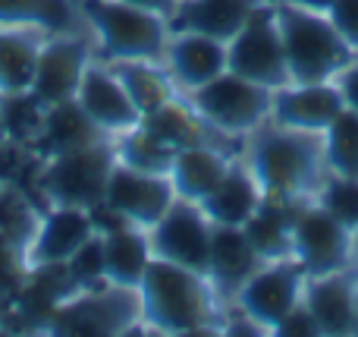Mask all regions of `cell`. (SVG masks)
Returning a JSON list of instances; mask_svg holds the SVG:
<instances>
[{"label":"cell","instance_id":"1","mask_svg":"<svg viewBox=\"0 0 358 337\" xmlns=\"http://www.w3.org/2000/svg\"><path fill=\"white\" fill-rule=\"evenodd\" d=\"M245 139L248 145L242 161L258 180L264 199L302 205V202L315 199L317 189L330 177L317 132L289 130V126L267 120Z\"/></svg>","mask_w":358,"mask_h":337},{"label":"cell","instance_id":"2","mask_svg":"<svg viewBox=\"0 0 358 337\" xmlns=\"http://www.w3.org/2000/svg\"><path fill=\"white\" fill-rule=\"evenodd\" d=\"M142 325L161 334H208L223 331V300L201 271L182 268L151 256L138 284Z\"/></svg>","mask_w":358,"mask_h":337},{"label":"cell","instance_id":"3","mask_svg":"<svg viewBox=\"0 0 358 337\" xmlns=\"http://www.w3.org/2000/svg\"><path fill=\"white\" fill-rule=\"evenodd\" d=\"M273 6L283 35L289 82H334L336 73L358 57L334 29L327 13L302 10L289 0H277Z\"/></svg>","mask_w":358,"mask_h":337},{"label":"cell","instance_id":"4","mask_svg":"<svg viewBox=\"0 0 358 337\" xmlns=\"http://www.w3.org/2000/svg\"><path fill=\"white\" fill-rule=\"evenodd\" d=\"M82 10L107 60H164L170 41V25L164 16L123 0H85Z\"/></svg>","mask_w":358,"mask_h":337},{"label":"cell","instance_id":"5","mask_svg":"<svg viewBox=\"0 0 358 337\" xmlns=\"http://www.w3.org/2000/svg\"><path fill=\"white\" fill-rule=\"evenodd\" d=\"M142 322V303L138 290L101 284L69 294L54 312L48 315L44 328L50 334H73V337H110L126 334Z\"/></svg>","mask_w":358,"mask_h":337},{"label":"cell","instance_id":"6","mask_svg":"<svg viewBox=\"0 0 358 337\" xmlns=\"http://www.w3.org/2000/svg\"><path fill=\"white\" fill-rule=\"evenodd\" d=\"M113 167H117V151L110 142L63 151V155L48 158L41 177H38V193L50 205L94 208L98 202H104Z\"/></svg>","mask_w":358,"mask_h":337},{"label":"cell","instance_id":"7","mask_svg":"<svg viewBox=\"0 0 358 337\" xmlns=\"http://www.w3.org/2000/svg\"><path fill=\"white\" fill-rule=\"evenodd\" d=\"M273 92L236 73H220L189 92V104L227 136H248L271 120Z\"/></svg>","mask_w":358,"mask_h":337},{"label":"cell","instance_id":"8","mask_svg":"<svg viewBox=\"0 0 358 337\" xmlns=\"http://www.w3.org/2000/svg\"><path fill=\"white\" fill-rule=\"evenodd\" d=\"M227 69L271 88V92L289 85L283 35H280V25H277L273 0H264L248 16V22L227 41Z\"/></svg>","mask_w":358,"mask_h":337},{"label":"cell","instance_id":"9","mask_svg":"<svg viewBox=\"0 0 358 337\" xmlns=\"http://www.w3.org/2000/svg\"><path fill=\"white\" fill-rule=\"evenodd\" d=\"M355 256V233L334 218L321 202H305L292 221V262L305 277H321L349 268Z\"/></svg>","mask_w":358,"mask_h":337},{"label":"cell","instance_id":"10","mask_svg":"<svg viewBox=\"0 0 358 337\" xmlns=\"http://www.w3.org/2000/svg\"><path fill=\"white\" fill-rule=\"evenodd\" d=\"M305 271L299 268L292 259L283 262H264L245 284L239 287V294L233 296L236 309L245 319H252L261 331H271L286 319V312L302 303L305 294Z\"/></svg>","mask_w":358,"mask_h":337},{"label":"cell","instance_id":"11","mask_svg":"<svg viewBox=\"0 0 358 337\" xmlns=\"http://www.w3.org/2000/svg\"><path fill=\"white\" fill-rule=\"evenodd\" d=\"M151 256L167 259L173 265L192 271H208V246H210V221L198 202L176 199L161 221L148 231Z\"/></svg>","mask_w":358,"mask_h":337},{"label":"cell","instance_id":"12","mask_svg":"<svg viewBox=\"0 0 358 337\" xmlns=\"http://www.w3.org/2000/svg\"><path fill=\"white\" fill-rule=\"evenodd\" d=\"M104 202L117 208L129 224L151 231L176 202V189L170 183V174H145V170L117 164L110 170V180H107Z\"/></svg>","mask_w":358,"mask_h":337},{"label":"cell","instance_id":"13","mask_svg":"<svg viewBox=\"0 0 358 337\" xmlns=\"http://www.w3.org/2000/svg\"><path fill=\"white\" fill-rule=\"evenodd\" d=\"M88 69V44L82 38L54 35L38 48L35 76H31L29 92L41 101L44 107L57 101H69L79 92V82Z\"/></svg>","mask_w":358,"mask_h":337},{"label":"cell","instance_id":"14","mask_svg":"<svg viewBox=\"0 0 358 337\" xmlns=\"http://www.w3.org/2000/svg\"><path fill=\"white\" fill-rule=\"evenodd\" d=\"M343 107L346 104H343L336 82H289L273 92L271 120L280 126H289V130L321 136Z\"/></svg>","mask_w":358,"mask_h":337},{"label":"cell","instance_id":"15","mask_svg":"<svg viewBox=\"0 0 358 337\" xmlns=\"http://www.w3.org/2000/svg\"><path fill=\"white\" fill-rule=\"evenodd\" d=\"M88 237H94L88 208L50 205V212L38 218V227L29 240V265H66Z\"/></svg>","mask_w":358,"mask_h":337},{"label":"cell","instance_id":"16","mask_svg":"<svg viewBox=\"0 0 358 337\" xmlns=\"http://www.w3.org/2000/svg\"><path fill=\"white\" fill-rule=\"evenodd\" d=\"M76 101L94 120V126L104 130L107 136H120V132L142 123V114L126 95L113 67H92L88 63L85 76L79 82V92H76Z\"/></svg>","mask_w":358,"mask_h":337},{"label":"cell","instance_id":"17","mask_svg":"<svg viewBox=\"0 0 358 337\" xmlns=\"http://www.w3.org/2000/svg\"><path fill=\"white\" fill-rule=\"evenodd\" d=\"M302 303L315 315L317 331L324 337H346L358 331V284L349 268L308 277Z\"/></svg>","mask_w":358,"mask_h":337},{"label":"cell","instance_id":"18","mask_svg":"<svg viewBox=\"0 0 358 337\" xmlns=\"http://www.w3.org/2000/svg\"><path fill=\"white\" fill-rule=\"evenodd\" d=\"M261 259L255 246L248 243L242 227L210 224V246H208V281L220 294L223 303H233L239 287L261 268Z\"/></svg>","mask_w":358,"mask_h":337},{"label":"cell","instance_id":"19","mask_svg":"<svg viewBox=\"0 0 358 337\" xmlns=\"http://www.w3.org/2000/svg\"><path fill=\"white\" fill-rule=\"evenodd\" d=\"M164 60L176 88L195 92L214 76L227 73V44L198 32H170Z\"/></svg>","mask_w":358,"mask_h":337},{"label":"cell","instance_id":"20","mask_svg":"<svg viewBox=\"0 0 358 337\" xmlns=\"http://www.w3.org/2000/svg\"><path fill=\"white\" fill-rule=\"evenodd\" d=\"M264 0H179L167 19L170 32H198L227 44Z\"/></svg>","mask_w":358,"mask_h":337},{"label":"cell","instance_id":"21","mask_svg":"<svg viewBox=\"0 0 358 337\" xmlns=\"http://www.w3.org/2000/svg\"><path fill=\"white\" fill-rule=\"evenodd\" d=\"M142 126H148L155 136H161L164 142L173 145L176 151L189 149V145H214V149H223V151H229V155H236L233 149H227V142H233L236 136H227V132H220L217 126H210L208 120H204L189 101L179 98V95L170 98L167 104H161L157 111L145 114Z\"/></svg>","mask_w":358,"mask_h":337},{"label":"cell","instance_id":"22","mask_svg":"<svg viewBox=\"0 0 358 337\" xmlns=\"http://www.w3.org/2000/svg\"><path fill=\"white\" fill-rule=\"evenodd\" d=\"M261 202H264V195H261L258 180L252 177L248 164L236 158V161L229 164V170L223 174V180L214 186V193L204 195L198 205H201V212L208 214L210 224L242 227L255 212H258Z\"/></svg>","mask_w":358,"mask_h":337},{"label":"cell","instance_id":"23","mask_svg":"<svg viewBox=\"0 0 358 337\" xmlns=\"http://www.w3.org/2000/svg\"><path fill=\"white\" fill-rule=\"evenodd\" d=\"M233 161H236V155L214 149V145L179 149L173 164H170V183L176 189V199L201 202L204 195L214 193V186L223 180V174L229 170Z\"/></svg>","mask_w":358,"mask_h":337},{"label":"cell","instance_id":"24","mask_svg":"<svg viewBox=\"0 0 358 337\" xmlns=\"http://www.w3.org/2000/svg\"><path fill=\"white\" fill-rule=\"evenodd\" d=\"M104 136L107 132L94 126V120L82 111L79 101L69 98V101H57V104L48 107L41 136H38L35 145H38V151H41L44 158H54V155H63V151L104 142Z\"/></svg>","mask_w":358,"mask_h":337},{"label":"cell","instance_id":"25","mask_svg":"<svg viewBox=\"0 0 358 337\" xmlns=\"http://www.w3.org/2000/svg\"><path fill=\"white\" fill-rule=\"evenodd\" d=\"M302 205L264 199L258 205V212L242 224V231H245L248 243L255 246L261 262H283V259H292V221H296V212Z\"/></svg>","mask_w":358,"mask_h":337},{"label":"cell","instance_id":"26","mask_svg":"<svg viewBox=\"0 0 358 337\" xmlns=\"http://www.w3.org/2000/svg\"><path fill=\"white\" fill-rule=\"evenodd\" d=\"M104 277L107 284L138 290L142 275L151 262V243L148 231L142 227H120V231L104 233Z\"/></svg>","mask_w":358,"mask_h":337},{"label":"cell","instance_id":"27","mask_svg":"<svg viewBox=\"0 0 358 337\" xmlns=\"http://www.w3.org/2000/svg\"><path fill=\"white\" fill-rule=\"evenodd\" d=\"M113 73L123 82L126 95L132 98V104L138 107V114H151L161 104H167L170 98H176V82L167 69H157L151 60H120L113 63Z\"/></svg>","mask_w":358,"mask_h":337},{"label":"cell","instance_id":"28","mask_svg":"<svg viewBox=\"0 0 358 337\" xmlns=\"http://www.w3.org/2000/svg\"><path fill=\"white\" fill-rule=\"evenodd\" d=\"M113 151H117V164H126L132 170H145V174H170V164L176 158L173 145H167L161 136H155L142 123L120 132Z\"/></svg>","mask_w":358,"mask_h":337},{"label":"cell","instance_id":"29","mask_svg":"<svg viewBox=\"0 0 358 337\" xmlns=\"http://www.w3.org/2000/svg\"><path fill=\"white\" fill-rule=\"evenodd\" d=\"M73 22L66 0H0V29H41L63 35Z\"/></svg>","mask_w":358,"mask_h":337},{"label":"cell","instance_id":"30","mask_svg":"<svg viewBox=\"0 0 358 337\" xmlns=\"http://www.w3.org/2000/svg\"><path fill=\"white\" fill-rule=\"evenodd\" d=\"M38 44L22 29H0V95L29 92L35 76Z\"/></svg>","mask_w":358,"mask_h":337},{"label":"cell","instance_id":"31","mask_svg":"<svg viewBox=\"0 0 358 337\" xmlns=\"http://www.w3.org/2000/svg\"><path fill=\"white\" fill-rule=\"evenodd\" d=\"M324 164L330 177H358V114L343 107L321 132Z\"/></svg>","mask_w":358,"mask_h":337},{"label":"cell","instance_id":"32","mask_svg":"<svg viewBox=\"0 0 358 337\" xmlns=\"http://www.w3.org/2000/svg\"><path fill=\"white\" fill-rule=\"evenodd\" d=\"M44 114H48V107H44L31 92L0 95V120H3V126H6L10 142L35 145L38 136H41Z\"/></svg>","mask_w":358,"mask_h":337},{"label":"cell","instance_id":"33","mask_svg":"<svg viewBox=\"0 0 358 337\" xmlns=\"http://www.w3.org/2000/svg\"><path fill=\"white\" fill-rule=\"evenodd\" d=\"M315 202H321L340 224L358 233V177H327Z\"/></svg>","mask_w":358,"mask_h":337},{"label":"cell","instance_id":"34","mask_svg":"<svg viewBox=\"0 0 358 337\" xmlns=\"http://www.w3.org/2000/svg\"><path fill=\"white\" fill-rule=\"evenodd\" d=\"M66 268H69V277H73V284L79 290L107 284V277H104V240H101V233L88 237L85 243L76 249V256L66 262Z\"/></svg>","mask_w":358,"mask_h":337},{"label":"cell","instance_id":"35","mask_svg":"<svg viewBox=\"0 0 358 337\" xmlns=\"http://www.w3.org/2000/svg\"><path fill=\"white\" fill-rule=\"evenodd\" d=\"M35 227H38V218L25 205L22 195L16 193L0 195V240H6L10 246H19L22 240H31Z\"/></svg>","mask_w":358,"mask_h":337},{"label":"cell","instance_id":"36","mask_svg":"<svg viewBox=\"0 0 358 337\" xmlns=\"http://www.w3.org/2000/svg\"><path fill=\"white\" fill-rule=\"evenodd\" d=\"M327 19L343 35V41L358 54V0H336L327 10Z\"/></svg>","mask_w":358,"mask_h":337},{"label":"cell","instance_id":"37","mask_svg":"<svg viewBox=\"0 0 358 337\" xmlns=\"http://www.w3.org/2000/svg\"><path fill=\"white\" fill-rule=\"evenodd\" d=\"M273 334H283V337H317V322L315 315L308 312V306L305 303H299L292 312H286V319L280 322L277 328H273Z\"/></svg>","mask_w":358,"mask_h":337},{"label":"cell","instance_id":"38","mask_svg":"<svg viewBox=\"0 0 358 337\" xmlns=\"http://www.w3.org/2000/svg\"><path fill=\"white\" fill-rule=\"evenodd\" d=\"M334 82H336V88H340V95H343V104H346L349 111L358 114V57L349 63L346 69L336 73Z\"/></svg>","mask_w":358,"mask_h":337},{"label":"cell","instance_id":"39","mask_svg":"<svg viewBox=\"0 0 358 337\" xmlns=\"http://www.w3.org/2000/svg\"><path fill=\"white\" fill-rule=\"evenodd\" d=\"M123 4L142 6V10H148V13H157V16L170 19V16H173V10H176V4H179V0H123Z\"/></svg>","mask_w":358,"mask_h":337},{"label":"cell","instance_id":"40","mask_svg":"<svg viewBox=\"0 0 358 337\" xmlns=\"http://www.w3.org/2000/svg\"><path fill=\"white\" fill-rule=\"evenodd\" d=\"M277 4V0H273ZM289 4H296V6H302V10H315V13H327L330 6L336 4V0H289Z\"/></svg>","mask_w":358,"mask_h":337},{"label":"cell","instance_id":"41","mask_svg":"<svg viewBox=\"0 0 358 337\" xmlns=\"http://www.w3.org/2000/svg\"><path fill=\"white\" fill-rule=\"evenodd\" d=\"M6 142H10V136H6V126H3V120H0V151L6 149Z\"/></svg>","mask_w":358,"mask_h":337},{"label":"cell","instance_id":"42","mask_svg":"<svg viewBox=\"0 0 358 337\" xmlns=\"http://www.w3.org/2000/svg\"><path fill=\"white\" fill-rule=\"evenodd\" d=\"M355 249H358V233H355Z\"/></svg>","mask_w":358,"mask_h":337}]
</instances>
